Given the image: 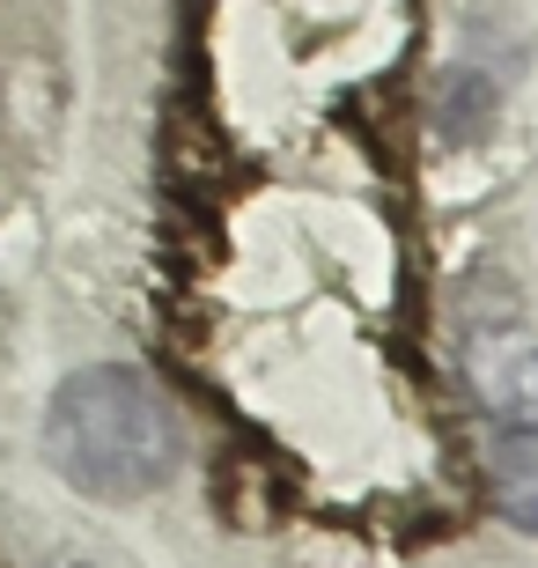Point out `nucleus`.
I'll use <instances>...</instances> for the list:
<instances>
[{
	"instance_id": "obj_2",
	"label": "nucleus",
	"mask_w": 538,
	"mask_h": 568,
	"mask_svg": "<svg viewBox=\"0 0 538 568\" xmlns=\"http://www.w3.org/2000/svg\"><path fill=\"white\" fill-rule=\"evenodd\" d=\"M465 384H473V399L495 406V414L538 406V333H524V325L479 333L473 355H465Z\"/></svg>"
},
{
	"instance_id": "obj_1",
	"label": "nucleus",
	"mask_w": 538,
	"mask_h": 568,
	"mask_svg": "<svg viewBox=\"0 0 538 568\" xmlns=\"http://www.w3.org/2000/svg\"><path fill=\"white\" fill-rule=\"evenodd\" d=\"M177 414L141 369H82L60 384V399L44 414V458L60 480L104 503H133L148 487H163L177 473Z\"/></svg>"
},
{
	"instance_id": "obj_3",
	"label": "nucleus",
	"mask_w": 538,
	"mask_h": 568,
	"mask_svg": "<svg viewBox=\"0 0 538 568\" xmlns=\"http://www.w3.org/2000/svg\"><path fill=\"white\" fill-rule=\"evenodd\" d=\"M487 487H495V509L509 525L538 531V422L501 428V443L487 450Z\"/></svg>"
}]
</instances>
